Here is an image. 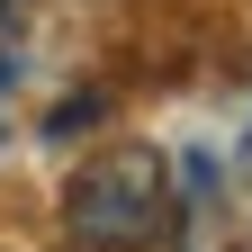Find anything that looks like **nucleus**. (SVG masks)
I'll list each match as a JSON object with an SVG mask.
<instances>
[{
  "label": "nucleus",
  "instance_id": "obj_1",
  "mask_svg": "<svg viewBox=\"0 0 252 252\" xmlns=\"http://www.w3.org/2000/svg\"><path fill=\"white\" fill-rule=\"evenodd\" d=\"M171 225H180V189H171V153H153V144H108L63 189V243L72 252H153Z\"/></svg>",
  "mask_w": 252,
  "mask_h": 252
},
{
  "label": "nucleus",
  "instance_id": "obj_2",
  "mask_svg": "<svg viewBox=\"0 0 252 252\" xmlns=\"http://www.w3.org/2000/svg\"><path fill=\"white\" fill-rule=\"evenodd\" d=\"M18 9H27V0H0V27H9V18H18Z\"/></svg>",
  "mask_w": 252,
  "mask_h": 252
}]
</instances>
